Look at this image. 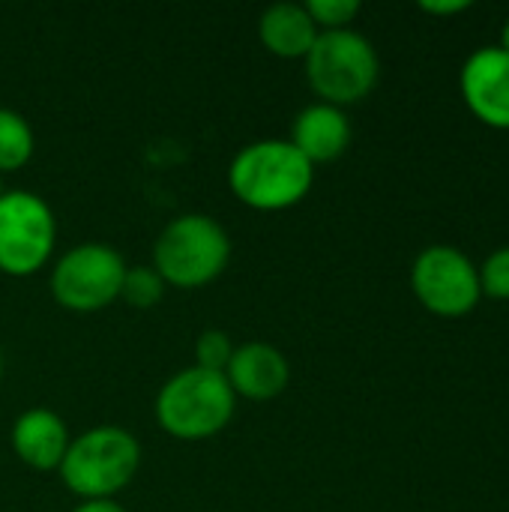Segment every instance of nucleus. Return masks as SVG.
I'll use <instances>...</instances> for the list:
<instances>
[{
	"instance_id": "obj_1",
	"label": "nucleus",
	"mask_w": 509,
	"mask_h": 512,
	"mask_svg": "<svg viewBox=\"0 0 509 512\" xmlns=\"http://www.w3.org/2000/svg\"><path fill=\"white\" fill-rule=\"evenodd\" d=\"M315 183V165L282 138L246 144L228 165L231 195L261 213H276L300 204Z\"/></svg>"
},
{
	"instance_id": "obj_2",
	"label": "nucleus",
	"mask_w": 509,
	"mask_h": 512,
	"mask_svg": "<svg viewBox=\"0 0 509 512\" xmlns=\"http://www.w3.org/2000/svg\"><path fill=\"white\" fill-rule=\"evenodd\" d=\"M141 468V444L123 426H93L72 438L57 474L81 501H114Z\"/></svg>"
},
{
	"instance_id": "obj_3",
	"label": "nucleus",
	"mask_w": 509,
	"mask_h": 512,
	"mask_svg": "<svg viewBox=\"0 0 509 512\" xmlns=\"http://www.w3.org/2000/svg\"><path fill=\"white\" fill-rule=\"evenodd\" d=\"M231 261L228 231L207 213H183L171 219L153 246V267L165 285L195 291L225 273Z\"/></svg>"
},
{
	"instance_id": "obj_4",
	"label": "nucleus",
	"mask_w": 509,
	"mask_h": 512,
	"mask_svg": "<svg viewBox=\"0 0 509 512\" xmlns=\"http://www.w3.org/2000/svg\"><path fill=\"white\" fill-rule=\"evenodd\" d=\"M237 396L222 372L189 366L171 375L156 396V423L177 441H207L225 432Z\"/></svg>"
},
{
	"instance_id": "obj_5",
	"label": "nucleus",
	"mask_w": 509,
	"mask_h": 512,
	"mask_svg": "<svg viewBox=\"0 0 509 512\" xmlns=\"http://www.w3.org/2000/svg\"><path fill=\"white\" fill-rule=\"evenodd\" d=\"M303 63L312 90L336 108L366 99L381 72L375 45L351 27L318 33Z\"/></svg>"
},
{
	"instance_id": "obj_6",
	"label": "nucleus",
	"mask_w": 509,
	"mask_h": 512,
	"mask_svg": "<svg viewBox=\"0 0 509 512\" xmlns=\"http://www.w3.org/2000/svg\"><path fill=\"white\" fill-rule=\"evenodd\" d=\"M126 261L105 243H81L51 267V297L57 306L90 315L120 300Z\"/></svg>"
},
{
	"instance_id": "obj_7",
	"label": "nucleus",
	"mask_w": 509,
	"mask_h": 512,
	"mask_svg": "<svg viewBox=\"0 0 509 512\" xmlns=\"http://www.w3.org/2000/svg\"><path fill=\"white\" fill-rule=\"evenodd\" d=\"M57 219L54 210L33 192L12 189L0 195V273L33 276L54 252Z\"/></svg>"
},
{
	"instance_id": "obj_8",
	"label": "nucleus",
	"mask_w": 509,
	"mask_h": 512,
	"mask_svg": "<svg viewBox=\"0 0 509 512\" xmlns=\"http://www.w3.org/2000/svg\"><path fill=\"white\" fill-rule=\"evenodd\" d=\"M411 288L417 300L441 318H462L483 297L477 267L453 246H429L420 252L411 267Z\"/></svg>"
},
{
	"instance_id": "obj_9",
	"label": "nucleus",
	"mask_w": 509,
	"mask_h": 512,
	"mask_svg": "<svg viewBox=\"0 0 509 512\" xmlns=\"http://www.w3.org/2000/svg\"><path fill=\"white\" fill-rule=\"evenodd\" d=\"M462 96L468 108L495 129H509V54L480 48L462 66Z\"/></svg>"
},
{
	"instance_id": "obj_10",
	"label": "nucleus",
	"mask_w": 509,
	"mask_h": 512,
	"mask_svg": "<svg viewBox=\"0 0 509 512\" xmlns=\"http://www.w3.org/2000/svg\"><path fill=\"white\" fill-rule=\"evenodd\" d=\"M225 378L234 396L249 402H270L282 396L291 384V363L288 357L267 342H246L234 348V357L225 369Z\"/></svg>"
},
{
	"instance_id": "obj_11",
	"label": "nucleus",
	"mask_w": 509,
	"mask_h": 512,
	"mask_svg": "<svg viewBox=\"0 0 509 512\" xmlns=\"http://www.w3.org/2000/svg\"><path fill=\"white\" fill-rule=\"evenodd\" d=\"M69 444V426L51 408H27L12 423V450L33 471H57Z\"/></svg>"
},
{
	"instance_id": "obj_12",
	"label": "nucleus",
	"mask_w": 509,
	"mask_h": 512,
	"mask_svg": "<svg viewBox=\"0 0 509 512\" xmlns=\"http://www.w3.org/2000/svg\"><path fill=\"white\" fill-rule=\"evenodd\" d=\"M288 141L312 165L333 162L351 144V123H348V117H345L342 108L327 105V102H315V105H306L294 117V126H291V138Z\"/></svg>"
},
{
	"instance_id": "obj_13",
	"label": "nucleus",
	"mask_w": 509,
	"mask_h": 512,
	"mask_svg": "<svg viewBox=\"0 0 509 512\" xmlns=\"http://www.w3.org/2000/svg\"><path fill=\"white\" fill-rule=\"evenodd\" d=\"M318 27L303 3H273L258 18L261 45L282 60H303L318 39Z\"/></svg>"
},
{
	"instance_id": "obj_14",
	"label": "nucleus",
	"mask_w": 509,
	"mask_h": 512,
	"mask_svg": "<svg viewBox=\"0 0 509 512\" xmlns=\"http://www.w3.org/2000/svg\"><path fill=\"white\" fill-rule=\"evenodd\" d=\"M36 138L30 120L15 108H0V174H12L33 159Z\"/></svg>"
},
{
	"instance_id": "obj_15",
	"label": "nucleus",
	"mask_w": 509,
	"mask_h": 512,
	"mask_svg": "<svg viewBox=\"0 0 509 512\" xmlns=\"http://www.w3.org/2000/svg\"><path fill=\"white\" fill-rule=\"evenodd\" d=\"M165 279L156 273V267H126L123 285H120V300L132 309H153L165 297Z\"/></svg>"
},
{
	"instance_id": "obj_16",
	"label": "nucleus",
	"mask_w": 509,
	"mask_h": 512,
	"mask_svg": "<svg viewBox=\"0 0 509 512\" xmlns=\"http://www.w3.org/2000/svg\"><path fill=\"white\" fill-rule=\"evenodd\" d=\"M234 357V342L225 330H204L195 342V366L207 372H222L228 369Z\"/></svg>"
},
{
	"instance_id": "obj_17",
	"label": "nucleus",
	"mask_w": 509,
	"mask_h": 512,
	"mask_svg": "<svg viewBox=\"0 0 509 512\" xmlns=\"http://www.w3.org/2000/svg\"><path fill=\"white\" fill-rule=\"evenodd\" d=\"M303 6L312 15L315 27L321 33L324 30H345L360 15V3L357 0H309Z\"/></svg>"
},
{
	"instance_id": "obj_18",
	"label": "nucleus",
	"mask_w": 509,
	"mask_h": 512,
	"mask_svg": "<svg viewBox=\"0 0 509 512\" xmlns=\"http://www.w3.org/2000/svg\"><path fill=\"white\" fill-rule=\"evenodd\" d=\"M480 291L495 300H509V246L486 258L480 270Z\"/></svg>"
},
{
	"instance_id": "obj_19",
	"label": "nucleus",
	"mask_w": 509,
	"mask_h": 512,
	"mask_svg": "<svg viewBox=\"0 0 509 512\" xmlns=\"http://www.w3.org/2000/svg\"><path fill=\"white\" fill-rule=\"evenodd\" d=\"M423 12H432V15H453V12H465L468 9V0H423L420 3Z\"/></svg>"
},
{
	"instance_id": "obj_20",
	"label": "nucleus",
	"mask_w": 509,
	"mask_h": 512,
	"mask_svg": "<svg viewBox=\"0 0 509 512\" xmlns=\"http://www.w3.org/2000/svg\"><path fill=\"white\" fill-rule=\"evenodd\" d=\"M72 512H126L117 501H81Z\"/></svg>"
},
{
	"instance_id": "obj_21",
	"label": "nucleus",
	"mask_w": 509,
	"mask_h": 512,
	"mask_svg": "<svg viewBox=\"0 0 509 512\" xmlns=\"http://www.w3.org/2000/svg\"><path fill=\"white\" fill-rule=\"evenodd\" d=\"M501 51H507L509 54V18L507 24H504V33H501Z\"/></svg>"
},
{
	"instance_id": "obj_22",
	"label": "nucleus",
	"mask_w": 509,
	"mask_h": 512,
	"mask_svg": "<svg viewBox=\"0 0 509 512\" xmlns=\"http://www.w3.org/2000/svg\"><path fill=\"white\" fill-rule=\"evenodd\" d=\"M3 192H6V189H3V174H0V195H3Z\"/></svg>"
},
{
	"instance_id": "obj_23",
	"label": "nucleus",
	"mask_w": 509,
	"mask_h": 512,
	"mask_svg": "<svg viewBox=\"0 0 509 512\" xmlns=\"http://www.w3.org/2000/svg\"><path fill=\"white\" fill-rule=\"evenodd\" d=\"M0 378H3V354H0Z\"/></svg>"
}]
</instances>
